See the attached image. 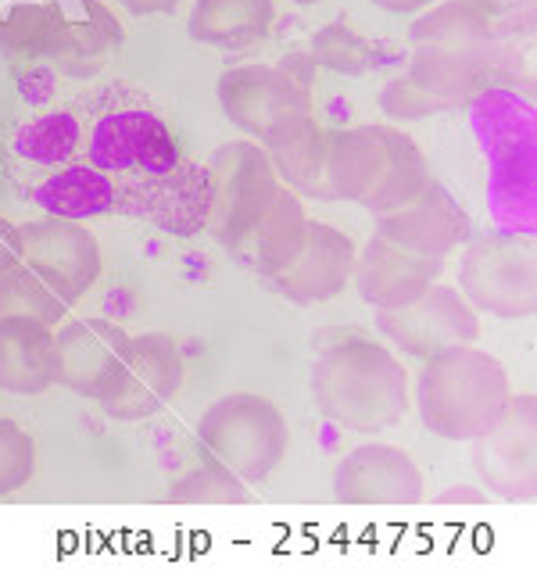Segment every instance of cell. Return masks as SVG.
<instances>
[{
    "label": "cell",
    "mask_w": 537,
    "mask_h": 569,
    "mask_svg": "<svg viewBox=\"0 0 537 569\" xmlns=\"http://www.w3.org/2000/svg\"><path fill=\"white\" fill-rule=\"evenodd\" d=\"M172 501H190V506H240L248 501V483L230 473L222 462L205 459L172 483Z\"/></svg>",
    "instance_id": "f546056e"
},
{
    "label": "cell",
    "mask_w": 537,
    "mask_h": 569,
    "mask_svg": "<svg viewBox=\"0 0 537 569\" xmlns=\"http://www.w3.org/2000/svg\"><path fill=\"white\" fill-rule=\"evenodd\" d=\"M377 219H380L377 233H384L387 240H395L416 254H427V258L455 254L469 240V233H474L466 208L437 180L422 187L409 204H401Z\"/></svg>",
    "instance_id": "e0dca14e"
},
{
    "label": "cell",
    "mask_w": 537,
    "mask_h": 569,
    "mask_svg": "<svg viewBox=\"0 0 537 569\" xmlns=\"http://www.w3.org/2000/svg\"><path fill=\"white\" fill-rule=\"evenodd\" d=\"M129 333L111 319H72L54 330V383L79 398H97L119 369Z\"/></svg>",
    "instance_id": "2e32d148"
},
{
    "label": "cell",
    "mask_w": 537,
    "mask_h": 569,
    "mask_svg": "<svg viewBox=\"0 0 537 569\" xmlns=\"http://www.w3.org/2000/svg\"><path fill=\"white\" fill-rule=\"evenodd\" d=\"M72 305L64 301L58 290L37 276L29 266H11L8 272H0V319H40L47 327H61L69 319Z\"/></svg>",
    "instance_id": "4316f807"
},
{
    "label": "cell",
    "mask_w": 537,
    "mask_h": 569,
    "mask_svg": "<svg viewBox=\"0 0 537 569\" xmlns=\"http://www.w3.org/2000/svg\"><path fill=\"white\" fill-rule=\"evenodd\" d=\"M208 172V230L216 233L222 248L233 254L251 237L258 219L266 216L276 193L284 190L276 176L269 151L255 140H233L222 143L211 158Z\"/></svg>",
    "instance_id": "52a82bcc"
},
{
    "label": "cell",
    "mask_w": 537,
    "mask_h": 569,
    "mask_svg": "<svg viewBox=\"0 0 537 569\" xmlns=\"http://www.w3.org/2000/svg\"><path fill=\"white\" fill-rule=\"evenodd\" d=\"M129 204L172 237H198L208 230V172L183 158L169 172L140 176Z\"/></svg>",
    "instance_id": "ac0fdd59"
},
{
    "label": "cell",
    "mask_w": 537,
    "mask_h": 569,
    "mask_svg": "<svg viewBox=\"0 0 537 569\" xmlns=\"http://www.w3.org/2000/svg\"><path fill=\"white\" fill-rule=\"evenodd\" d=\"M122 22L101 0H76V14L61 11L54 64L72 79H90L105 72L116 51L122 47Z\"/></svg>",
    "instance_id": "ffe728a7"
},
{
    "label": "cell",
    "mask_w": 537,
    "mask_h": 569,
    "mask_svg": "<svg viewBox=\"0 0 537 569\" xmlns=\"http://www.w3.org/2000/svg\"><path fill=\"white\" fill-rule=\"evenodd\" d=\"M469 4L480 8L484 14H491V19H509V14L527 11L534 0H469Z\"/></svg>",
    "instance_id": "836d02e7"
},
{
    "label": "cell",
    "mask_w": 537,
    "mask_h": 569,
    "mask_svg": "<svg viewBox=\"0 0 537 569\" xmlns=\"http://www.w3.org/2000/svg\"><path fill=\"white\" fill-rule=\"evenodd\" d=\"M316 409L355 433H380L409 412V372L377 340L345 337L312 366Z\"/></svg>",
    "instance_id": "6da1fadb"
},
{
    "label": "cell",
    "mask_w": 537,
    "mask_h": 569,
    "mask_svg": "<svg viewBox=\"0 0 537 569\" xmlns=\"http://www.w3.org/2000/svg\"><path fill=\"white\" fill-rule=\"evenodd\" d=\"M312 54H290L284 64H237L219 76V104L243 137L280 148L312 119Z\"/></svg>",
    "instance_id": "277c9868"
},
{
    "label": "cell",
    "mask_w": 537,
    "mask_h": 569,
    "mask_svg": "<svg viewBox=\"0 0 537 569\" xmlns=\"http://www.w3.org/2000/svg\"><path fill=\"white\" fill-rule=\"evenodd\" d=\"M422 469L395 445H358L334 469V495L345 506H419Z\"/></svg>",
    "instance_id": "5bb4252c"
},
{
    "label": "cell",
    "mask_w": 537,
    "mask_h": 569,
    "mask_svg": "<svg viewBox=\"0 0 537 569\" xmlns=\"http://www.w3.org/2000/svg\"><path fill=\"white\" fill-rule=\"evenodd\" d=\"M269 161L276 176H280V183L295 190L298 198L334 201L327 183V129L308 122L295 140L269 148Z\"/></svg>",
    "instance_id": "cb8c5ba5"
},
{
    "label": "cell",
    "mask_w": 537,
    "mask_h": 569,
    "mask_svg": "<svg viewBox=\"0 0 537 569\" xmlns=\"http://www.w3.org/2000/svg\"><path fill=\"white\" fill-rule=\"evenodd\" d=\"M377 330L412 359H434L441 351L477 345L480 312L463 298L459 287L437 280L405 308L377 312Z\"/></svg>",
    "instance_id": "8fae6325"
},
{
    "label": "cell",
    "mask_w": 537,
    "mask_h": 569,
    "mask_svg": "<svg viewBox=\"0 0 537 569\" xmlns=\"http://www.w3.org/2000/svg\"><path fill=\"white\" fill-rule=\"evenodd\" d=\"M198 441L208 459L222 462L243 483H262L287 459L290 427L272 398L233 390L205 409L198 422Z\"/></svg>",
    "instance_id": "5b68a950"
},
{
    "label": "cell",
    "mask_w": 537,
    "mask_h": 569,
    "mask_svg": "<svg viewBox=\"0 0 537 569\" xmlns=\"http://www.w3.org/2000/svg\"><path fill=\"white\" fill-rule=\"evenodd\" d=\"M463 298L495 319L537 312V243L527 233H484L466 243L459 262Z\"/></svg>",
    "instance_id": "8992f818"
},
{
    "label": "cell",
    "mask_w": 537,
    "mask_h": 569,
    "mask_svg": "<svg viewBox=\"0 0 537 569\" xmlns=\"http://www.w3.org/2000/svg\"><path fill=\"white\" fill-rule=\"evenodd\" d=\"M187 362L169 333H137L126 340L122 362L93 401L111 419L140 422L161 412L183 387Z\"/></svg>",
    "instance_id": "9c48e42d"
},
{
    "label": "cell",
    "mask_w": 537,
    "mask_h": 569,
    "mask_svg": "<svg viewBox=\"0 0 537 569\" xmlns=\"http://www.w3.org/2000/svg\"><path fill=\"white\" fill-rule=\"evenodd\" d=\"M61 8L54 4H14L0 22V51L14 64H37L54 58Z\"/></svg>",
    "instance_id": "484cf974"
},
{
    "label": "cell",
    "mask_w": 537,
    "mask_h": 569,
    "mask_svg": "<svg viewBox=\"0 0 537 569\" xmlns=\"http://www.w3.org/2000/svg\"><path fill=\"white\" fill-rule=\"evenodd\" d=\"M412 51L495 61V19L469 0H437L409 26Z\"/></svg>",
    "instance_id": "d6986e66"
},
{
    "label": "cell",
    "mask_w": 537,
    "mask_h": 569,
    "mask_svg": "<svg viewBox=\"0 0 537 569\" xmlns=\"http://www.w3.org/2000/svg\"><path fill=\"white\" fill-rule=\"evenodd\" d=\"M54 387V327L40 319H0V390L43 395Z\"/></svg>",
    "instance_id": "44dd1931"
},
{
    "label": "cell",
    "mask_w": 537,
    "mask_h": 569,
    "mask_svg": "<svg viewBox=\"0 0 537 569\" xmlns=\"http://www.w3.org/2000/svg\"><path fill=\"white\" fill-rule=\"evenodd\" d=\"M119 4L129 14H169L183 4V0H119Z\"/></svg>",
    "instance_id": "e575fe53"
},
{
    "label": "cell",
    "mask_w": 537,
    "mask_h": 569,
    "mask_svg": "<svg viewBox=\"0 0 537 569\" xmlns=\"http://www.w3.org/2000/svg\"><path fill=\"white\" fill-rule=\"evenodd\" d=\"M47 216H58V219H97V216H108L116 208V187H111L108 172L93 169V166H69L37 187L32 193Z\"/></svg>",
    "instance_id": "603a6c76"
},
{
    "label": "cell",
    "mask_w": 537,
    "mask_h": 569,
    "mask_svg": "<svg viewBox=\"0 0 537 569\" xmlns=\"http://www.w3.org/2000/svg\"><path fill=\"white\" fill-rule=\"evenodd\" d=\"M474 466L484 487L506 501L537 498V398L513 395L480 437H474Z\"/></svg>",
    "instance_id": "30bf717a"
},
{
    "label": "cell",
    "mask_w": 537,
    "mask_h": 569,
    "mask_svg": "<svg viewBox=\"0 0 537 569\" xmlns=\"http://www.w3.org/2000/svg\"><path fill=\"white\" fill-rule=\"evenodd\" d=\"M513 398V380L495 355L477 345L422 359L416 405L430 433L451 445H469L495 422Z\"/></svg>",
    "instance_id": "3957f363"
},
{
    "label": "cell",
    "mask_w": 537,
    "mask_h": 569,
    "mask_svg": "<svg viewBox=\"0 0 537 569\" xmlns=\"http://www.w3.org/2000/svg\"><path fill=\"white\" fill-rule=\"evenodd\" d=\"M276 22L272 0H193L190 40L219 51H255L269 40Z\"/></svg>",
    "instance_id": "7402d4cb"
},
{
    "label": "cell",
    "mask_w": 537,
    "mask_h": 569,
    "mask_svg": "<svg viewBox=\"0 0 537 569\" xmlns=\"http://www.w3.org/2000/svg\"><path fill=\"white\" fill-rule=\"evenodd\" d=\"M37 469V441L14 419H0V498L29 483Z\"/></svg>",
    "instance_id": "4dcf8cb0"
},
{
    "label": "cell",
    "mask_w": 537,
    "mask_h": 569,
    "mask_svg": "<svg viewBox=\"0 0 537 569\" xmlns=\"http://www.w3.org/2000/svg\"><path fill=\"white\" fill-rule=\"evenodd\" d=\"M487 72H491V61H484V58H451V54L412 51V61H409V76L427 93H434L437 101H445L448 108L466 104V101H474L477 93H484Z\"/></svg>",
    "instance_id": "d4e9b609"
},
{
    "label": "cell",
    "mask_w": 537,
    "mask_h": 569,
    "mask_svg": "<svg viewBox=\"0 0 537 569\" xmlns=\"http://www.w3.org/2000/svg\"><path fill=\"white\" fill-rule=\"evenodd\" d=\"M380 111L387 119H405V122H416V119H434L448 111L445 101H437L434 93L422 90L409 72L395 76L390 83H384L380 90Z\"/></svg>",
    "instance_id": "1f68e13d"
},
{
    "label": "cell",
    "mask_w": 537,
    "mask_h": 569,
    "mask_svg": "<svg viewBox=\"0 0 537 569\" xmlns=\"http://www.w3.org/2000/svg\"><path fill=\"white\" fill-rule=\"evenodd\" d=\"M19 237H22V266L43 276L69 305L83 301L93 290V283L101 280L105 269L101 243L76 219L47 216L19 226Z\"/></svg>",
    "instance_id": "7c38bea8"
},
{
    "label": "cell",
    "mask_w": 537,
    "mask_h": 569,
    "mask_svg": "<svg viewBox=\"0 0 537 569\" xmlns=\"http://www.w3.org/2000/svg\"><path fill=\"white\" fill-rule=\"evenodd\" d=\"M295 4H319V0H295Z\"/></svg>",
    "instance_id": "8d00e7d4"
},
{
    "label": "cell",
    "mask_w": 537,
    "mask_h": 569,
    "mask_svg": "<svg viewBox=\"0 0 537 569\" xmlns=\"http://www.w3.org/2000/svg\"><path fill=\"white\" fill-rule=\"evenodd\" d=\"M369 4H377L380 11H390V14H419L430 4H437V0H369Z\"/></svg>",
    "instance_id": "d590c367"
},
{
    "label": "cell",
    "mask_w": 537,
    "mask_h": 569,
    "mask_svg": "<svg viewBox=\"0 0 537 569\" xmlns=\"http://www.w3.org/2000/svg\"><path fill=\"white\" fill-rule=\"evenodd\" d=\"M22 262V237H19V226L11 219L0 216V272H8L11 266Z\"/></svg>",
    "instance_id": "d6a6232c"
},
{
    "label": "cell",
    "mask_w": 537,
    "mask_h": 569,
    "mask_svg": "<svg viewBox=\"0 0 537 569\" xmlns=\"http://www.w3.org/2000/svg\"><path fill=\"white\" fill-rule=\"evenodd\" d=\"M358 248L345 230L330 222L305 219L269 262L258 269L276 295L295 305H319L337 298L351 283Z\"/></svg>",
    "instance_id": "ba28073f"
},
{
    "label": "cell",
    "mask_w": 537,
    "mask_h": 569,
    "mask_svg": "<svg viewBox=\"0 0 537 569\" xmlns=\"http://www.w3.org/2000/svg\"><path fill=\"white\" fill-rule=\"evenodd\" d=\"M79 148V122L69 111H51V116L32 119L19 137H14V151L40 166H61Z\"/></svg>",
    "instance_id": "83f0119b"
},
{
    "label": "cell",
    "mask_w": 537,
    "mask_h": 569,
    "mask_svg": "<svg viewBox=\"0 0 537 569\" xmlns=\"http://www.w3.org/2000/svg\"><path fill=\"white\" fill-rule=\"evenodd\" d=\"M87 158L101 172H140V176L169 172L183 161L166 119H158L155 111L143 108L111 111V116L97 122L90 133Z\"/></svg>",
    "instance_id": "4fadbf2b"
},
{
    "label": "cell",
    "mask_w": 537,
    "mask_h": 569,
    "mask_svg": "<svg viewBox=\"0 0 537 569\" xmlns=\"http://www.w3.org/2000/svg\"><path fill=\"white\" fill-rule=\"evenodd\" d=\"M434 180L419 143L390 126L327 129V183L334 201L387 216Z\"/></svg>",
    "instance_id": "7a4b0ae2"
},
{
    "label": "cell",
    "mask_w": 537,
    "mask_h": 569,
    "mask_svg": "<svg viewBox=\"0 0 537 569\" xmlns=\"http://www.w3.org/2000/svg\"><path fill=\"white\" fill-rule=\"evenodd\" d=\"M312 61L322 64V69H334L340 76H366L372 64H377V51L372 43L362 37L358 29H351L348 22H330L316 32L312 40Z\"/></svg>",
    "instance_id": "f1b7e54d"
},
{
    "label": "cell",
    "mask_w": 537,
    "mask_h": 569,
    "mask_svg": "<svg viewBox=\"0 0 537 569\" xmlns=\"http://www.w3.org/2000/svg\"><path fill=\"white\" fill-rule=\"evenodd\" d=\"M445 258H427L416 254L401 243L387 240L384 233H372L366 240L362 254H355V290L366 305L377 312H390V308H405L416 301L430 283L441 280Z\"/></svg>",
    "instance_id": "9a60e30c"
}]
</instances>
